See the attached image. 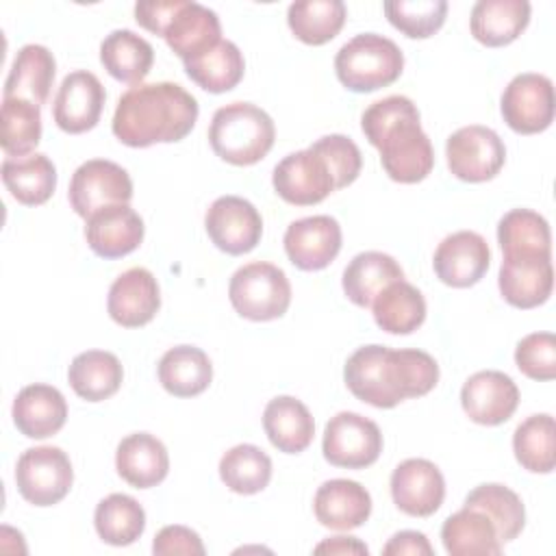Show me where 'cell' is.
<instances>
[{"mask_svg":"<svg viewBox=\"0 0 556 556\" xmlns=\"http://www.w3.org/2000/svg\"><path fill=\"white\" fill-rule=\"evenodd\" d=\"M343 380L361 402L393 408L408 397L430 393L439 382V365L421 350H391L371 343L345 361Z\"/></svg>","mask_w":556,"mask_h":556,"instance_id":"obj_1","label":"cell"},{"mask_svg":"<svg viewBox=\"0 0 556 556\" xmlns=\"http://www.w3.org/2000/svg\"><path fill=\"white\" fill-rule=\"evenodd\" d=\"M198 113V100L178 83H141L119 96L111 128L130 148L174 143L193 130Z\"/></svg>","mask_w":556,"mask_h":556,"instance_id":"obj_2","label":"cell"},{"mask_svg":"<svg viewBox=\"0 0 556 556\" xmlns=\"http://www.w3.org/2000/svg\"><path fill=\"white\" fill-rule=\"evenodd\" d=\"M367 141L378 148L391 180L413 185L434 167V150L421 130L419 111L406 96H387L369 104L361 117Z\"/></svg>","mask_w":556,"mask_h":556,"instance_id":"obj_3","label":"cell"},{"mask_svg":"<svg viewBox=\"0 0 556 556\" xmlns=\"http://www.w3.org/2000/svg\"><path fill=\"white\" fill-rule=\"evenodd\" d=\"M276 139L274 119L252 102H230L213 113L208 143L230 165H254L267 156Z\"/></svg>","mask_w":556,"mask_h":556,"instance_id":"obj_4","label":"cell"},{"mask_svg":"<svg viewBox=\"0 0 556 556\" xmlns=\"http://www.w3.org/2000/svg\"><path fill=\"white\" fill-rule=\"evenodd\" d=\"M404 70V54L395 41L378 33H361L343 43L334 56L339 83L356 93L389 87Z\"/></svg>","mask_w":556,"mask_h":556,"instance_id":"obj_5","label":"cell"},{"mask_svg":"<svg viewBox=\"0 0 556 556\" xmlns=\"http://www.w3.org/2000/svg\"><path fill=\"white\" fill-rule=\"evenodd\" d=\"M228 298L241 317L250 321H269L287 313L291 304V285L278 265L254 261L232 274Z\"/></svg>","mask_w":556,"mask_h":556,"instance_id":"obj_6","label":"cell"},{"mask_svg":"<svg viewBox=\"0 0 556 556\" xmlns=\"http://www.w3.org/2000/svg\"><path fill=\"white\" fill-rule=\"evenodd\" d=\"M74 469L70 456L56 445H39L22 452L15 465L20 495L35 506L59 504L72 489Z\"/></svg>","mask_w":556,"mask_h":556,"instance_id":"obj_7","label":"cell"},{"mask_svg":"<svg viewBox=\"0 0 556 556\" xmlns=\"http://www.w3.org/2000/svg\"><path fill=\"white\" fill-rule=\"evenodd\" d=\"M321 452L334 467L365 469L382 452V432L376 421L352 410H341L324 428Z\"/></svg>","mask_w":556,"mask_h":556,"instance_id":"obj_8","label":"cell"},{"mask_svg":"<svg viewBox=\"0 0 556 556\" xmlns=\"http://www.w3.org/2000/svg\"><path fill=\"white\" fill-rule=\"evenodd\" d=\"M450 172L465 182H484L500 174L506 146L493 128L471 124L452 132L445 141Z\"/></svg>","mask_w":556,"mask_h":556,"instance_id":"obj_9","label":"cell"},{"mask_svg":"<svg viewBox=\"0 0 556 556\" xmlns=\"http://www.w3.org/2000/svg\"><path fill=\"white\" fill-rule=\"evenodd\" d=\"M554 85L536 72L517 74L500 100L504 122L519 135L543 132L554 122Z\"/></svg>","mask_w":556,"mask_h":556,"instance_id":"obj_10","label":"cell"},{"mask_svg":"<svg viewBox=\"0 0 556 556\" xmlns=\"http://www.w3.org/2000/svg\"><path fill=\"white\" fill-rule=\"evenodd\" d=\"M67 198L76 215L87 219L102 206L128 204L132 198V180L122 165L106 159H91L72 174Z\"/></svg>","mask_w":556,"mask_h":556,"instance_id":"obj_11","label":"cell"},{"mask_svg":"<svg viewBox=\"0 0 556 556\" xmlns=\"http://www.w3.org/2000/svg\"><path fill=\"white\" fill-rule=\"evenodd\" d=\"M204 228L215 248L239 256L254 250L261 241L263 219L250 200L239 195H222L208 206Z\"/></svg>","mask_w":556,"mask_h":556,"instance_id":"obj_12","label":"cell"},{"mask_svg":"<svg viewBox=\"0 0 556 556\" xmlns=\"http://www.w3.org/2000/svg\"><path fill=\"white\" fill-rule=\"evenodd\" d=\"M271 185L285 202L295 206L317 204L334 191V180L326 161L311 148L287 154L274 167Z\"/></svg>","mask_w":556,"mask_h":556,"instance_id":"obj_13","label":"cell"},{"mask_svg":"<svg viewBox=\"0 0 556 556\" xmlns=\"http://www.w3.org/2000/svg\"><path fill=\"white\" fill-rule=\"evenodd\" d=\"M106 91L100 78L87 70L70 72L52 104V117L63 132L80 135L91 130L102 115Z\"/></svg>","mask_w":556,"mask_h":556,"instance_id":"obj_14","label":"cell"},{"mask_svg":"<svg viewBox=\"0 0 556 556\" xmlns=\"http://www.w3.org/2000/svg\"><path fill=\"white\" fill-rule=\"evenodd\" d=\"M285 252L302 271L328 267L341 250V226L330 215H311L295 219L285 230Z\"/></svg>","mask_w":556,"mask_h":556,"instance_id":"obj_15","label":"cell"},{"mask_svg":"<svg viewBox=\"0 0 556 556\" xmlns=\"http://www.w3.org/2000/svg\"><path fill=\"white\" fill-rule=\"evenodd\" d=\"M393 504L410 517H430L445 497L441 469L426 458H406L391 473Z\"/></svg>","mask_w":556,"mask_h":556,"instance_id":"obj_16","label":"cell"},{"mask_svg":"<svg viewBox=\"0 0 556 556\" xmlns=\"http://www.w3.org/2000/svg\"><path fill=\"white\" fill-rule=\"evenodd\" d=\"M460 404L471 421L480 426H500L517 410L519 389L504 371H476L460 389Z\"/></svg>","mask_w":556,"mask_h":556,"instance_id":"obj_17","label":"cell"},{"mask_svg":"<svg viewBox=\"0 0 556 556\" xmlns=\"http://www.w3.org/2000/svg\"><path fill=\"white\" fill-rule=\"evenodd\" d=\"M491 250L486 239L473 230L447 235L434 250L432 267L437 278L456 289L476 285L489 269Z\"/></svg>","mask_w":556,"mask_h":556,"instance_id":"obj_18","label":"cell"},{"mask_svg":"<svg viewBox=\"0 0 556 556\" xmlns=\"http://www.w3.org/2000/svg\"><path fill=\"white\" fill-rule=\"evenodd\" d=\"M143 219L128 204H109L87 217L85 239L100 258H122L143 241Z\"/></svg>","mask_w":556,"mask_h":556,"instance_id":"obj_19","label":"cell"},{"mask_svg":"<svg viewBox=\"0 0 556 556\" xmlns=\"http://www.w3.org/2000/svg\"><path fill=\"white\" fill-rule=\"evenodd\" d=\"M161 308V289L146 267H130L119 274L106 298L111 319L124 328H139L154 319Z\"/></svg>","mask_w":556,"mask_h":556,"instance_id":"obj_20","label":"cell"},{"mask_svg":"<svg viewBox=\"0 0 556 556\" xmlns=\"http://www.w3.org/2000/svg\"><path fill=\"white\" fill-rule=\"evenodd\" d=\"M502 298L515 308H534L552 295V256H504L497 276Z\"/></svg>","mask_w":556,"mask_h":556,"instance_id":"obj_21","label":"cell"},{"mask_svg":"<svg viewBox=\"0 0 556 556\" xmlns=\"http://www.w3.org/2000/svg\"><path fill=\"white\" fill-rule=\"evenodd\" d=\"M13 424L28 439H48L56 434L67 419V402L52 384H28L13 400Z\"/></svg>","mask_w":556,"mask_h":556,"instance_id":"obj_22","label":"cell"},{"mask_svg":"<svg viewBox=\"0 0 556 556\" xmlns=\"http://www.w3.org/2000/svg\"><path fill=\"white\" fill-rule=\"evenodd\" d=\"M317 521L330 530H354L363 526L371 515L369 491L348 478L326 480L313 500Z\"/></svg>","mask_w":556,"mask_h":556,"instance_id":"obj_23","label":"cell"},{"mask_svg":"<svg viewBox=\"0 0 556 556\" xmlns=\"http://www.w3.org/2000/svg\"><path fill=\"white\" fill-rule=\"evenodd\" d=\"M115 469L135 489L156 486L169 471L167 447L150 432H132L117 445Z\"/></svg>","mask_w":556,"mask_h":556,"instance_id":"obj_24","label":"cell"},{"mask_svg":"<svg viewBox=\"0 0 556 556\" xmlns=\"http://www.w3.org/2000/svg\"><path fill=\"white\" fill-rule=\"evenodd\" d=\"M163 39L182 61H189L222 41V24L213 9L182 0L167 24Z\"/></svg>","mask_w":556,"mask_h":556,"instance_id":"obj_25","label":"cell"},{"mask_svg":"<svg viewBox=\"0 0 556 556\" xmlns=\"http://www.w3.org/2000/svg\"><path fill=\"white\" fill-rule=\"evenodd\" d=\"M263 428L269 443L285 454L304 452L315 437V421L304 402L293 395H278L263 410Z\"/></svg>","mask_w":556,"mask_h":556,"instance_id":"obj_26","label":"cell"},{"mask_svg":"<svg viewBox=\"0 0 556 556\" xmlns=\"http://www.w3.org/2000/svg\"><path fill=\"white\" fill-rule=\"evenodd\" d=\"M530 22L528 0H480L471 9L469 28L476 41L500 48L513 43Z\"/></svg>","mask_w":556,"mask_h":556,"instance_id":"obj_27","label":"cell"},{"mask_svg":"<svg viewBox=\"0 0 556 556\" xmlns=\"http://www.w3.org/2000/svg\"><path fill=\"white\" fill-rule=\"evenodd\" d=\"M56 61L46 46L26 43L17 50L4 80V98H24L41 106L52 89Z\"/></svg>","mask_w":556,"mask_h":556,"instance_id":"obj_28","label":"cell"},{"mask_svg":"<svg viewBox=\"0 0 556 556\" xmlns=\"http://www.w3.org/2000/svg\"><path fill=\"white\" fill-rule=\"evenodd\" d=\"M2 182L20 204L39 206L48 202L56 189V167L41 152L7 156L2 161Z\"/></svg>","mask_w":556,"mask_h":556,"instance_id":"obj_29","label":"cell"},{"mask_svg":"<svg viewBox=\"0 0 556 556\" xmlns=\"http://www.w3.org/2000/svg\"><path fill=\"white\" fill-rule=\"evenodd\" d=\"M100 63L119 83L141 85L154 63V48L141 35L117 28L111 30L100 43Z\"/></svg>","mask_w":556,"mask_h":556,"instance_id":"obj_30","label":"cell"},{"mask_svg":"<svg viewBox=\"0 0 556 556\" xmlns=\"http://www.w3.org/2000/svg\"><path fill=\"white\" fill-rule=\"evenodd\" d=\"M404 280L400 263L384 252H361L343 269V291L348 300L361 308L371 306L374 298L391 282Z\"/></svg>","mask_w":556,"mask_h":556,"instance_id":"obj_31","label":"cell"},{"mask_svg":"<svg viewBox=\"0 0 556 556\" xmlns=\"http://www.w3.org/2000/svg\"><path fill=\"white\" fill-rule=\"evenodd\" d=\"M213 365L204 350L195 345L169 348L159 361V382L176 397H193L208 389Z\"/></svg>","mask_w":556,"mask_h":556,"instance_id":"obj_32","label":"cell"},{"mask_svg":"<svg viewBox=\"0 0 556 556\" xmlns=\"http://www.w3.org/2000/svg\"><path fill=\"white\" fill-rule=\"evenodd\" d=\"M441 541L452 556H497L502 543L491 519L476 508H460L441 526Z\"/></svg>","mask_w":556,"mask_h":556,"instance_id":"obj_33","label":"cell"},{"mask_svg":"<svg viewBox=\"0 0 556 556\" xmlns=\"http://www.w3.org/2000/svg\"><path fill=\"white\" fill-rule=\"evenodd\" d=\"M67 380L78 397L87 402H102L115 395L122 387L124 367L111 352L87 350L70 363Z\"/></svg>","mask_w":556,"mask_h":556,"instance_id":"obj_34","label":"cell"},{"mask_svg":"<svg viewBox=\"0 0 556 556\" xmlns=\"http://www.w3.org/2000/svg\"><path fill=\"white\" fill-rule=\"evenodd\" d=\"M371 311L376 324L384 332L410 334L426 319V300L415 285L406 280H395L374 298Z\"/></svg>","mask_w":556,"mask_h":556,"instance_id":"obj_35","label":"cell"},{"mask_svg":"<svg viewBox=\"0 0 556 556\" xmlns=\"http://www.w3.org/2000/svg\"><path fill=\"white\" fill-rule=\"evenodd\" d=\"M185 63L187 76L208 93H224L235 89L245 72V61L237 43L222 39L217 46Z\"/></svg>","mask_w":556,"mask_h":556,"instance_id":"obj_36","label":"cell"},{"mask_svg":"<svg viewBox=\"0 0 556 556\" xmlns=\"http://www.w3.org/2000/svg\"><path fill=\"white\" fill-rule=\"evenodd\" d=\"M497 243L504 256H552L549 224L530 208H513L500 219Z\"/></svg>","mask_w":556,"mask_h":556,"instance_id":"obj_37","label":"cell"},{"mask_svg":"<svg viewBox=\"0 0 556 556\" xmlns=\"http://www.w3.org/2000/svg\"><path fill=\"white\" fill-rule=\"evenodd\" d=\"M463 506L484 513L495 526L500 543L517 539L526 526V508L521 497L497 482L478 484L473 491H469Z\"/></svg>","mask_w":556,"mask_h":556,"instance_id":"obj_38","label":"cell"},{"mask_svg":"<svg viewBox=\"0 0 556 556\" xmlns=\"http://www.w3.org/2000/svg\"><path fill=\"white\" fill-rule=\"evenodd\" d=\"M348 17V9L341 0H300L287 9V22L291 33L308 46L328 43L339 35Z\"/></svg>","mask_w":556,"mask_h":556,"instance_id":"obj_39","label":"cell"},{"mask_svg":"<svg viewBox=\"0 0 556 556\" xmlns=\"http://www.w3.org/2000/svg\"><path fill=\"white\" fill-rule=\"evenodd\" d=\"M93 526L104 543L115 547L130 545L146 530V510L135 497L126 493H111L98 502Z\"/></svg>","mask_w":556,"mask_h":556,"instance_id":"obj_40","label":"cell"},{"mask_svg":"<svg viewBox=\"0 0 556 556\" xmlns=\"http://www.w3.org/2000/svg\"><path fill=\"white\" fill-rule=\"evenodd\" d=\"M517 463L532 473H549L556 465L554 417L547 413L526 417L513 434Z\"/></svg>","mask_w":556,"mask_h":556,"instance_id":"obj_41","label":"cell"},{"mask_svg":"<svg viewBox=\"0 0 556 556\" xmlns=\"http://www.w3.org/2000/svg\"><path fill=\"white\" fill-rule=\"evenodd\" d=\"M222 482L239 495H254L271 480V458L252 443L230 447L219 460Z\"/></svg>","mask_w":556,"mask_h":556,"instance_id":"obj_42","label":"cell"},{"mask_svg":"<svg viewBox=\"0 0 556 556\" xmlns=\"http://www.w3.org/2000/svg\"><path fill=\"white\" fill-rule=\"evenodd\" d=\"M0 128V146L7 156H26L41 141V111L30 100L4 98Z\"/></svg>","mask_w":556,"mask_h":556,"instance_id":"obj_43","label":"cell"},{"mask_svg":"<svg viewBox=\"0 0 556 556\" xmlns=\"http://www.w3.org/2000/svg\"><path fill=\"white\" fill-rule=\"evenodd\" d=\"M445 0H389L384 15L400 33L410 39L432 37L445 22Z\"/></svg>","mask_w":556,"mask_h":556,"instance_id":"obj_44","label":"cell"},{"mask_svg":"<svg viewBox=\"0 0 556 556\" xmlns=\"http://www.w3.org/2000/svg\"><path fill=\"white\" fill-rule=\"evenodd\" d=\"M311 150L326 161L334 180V189H343L358 178L363 167V156L358 146L350 137L326 135V137H319L315 143H311Z\"/></svg>","mask_w":556,"mask_h":556,"instance_id":"obj_45","label":"cell"},{"mask_svg":"<svg viewBox=\"0 0 556 556\" xmlns=\"http://www.w3.org/2000/svg\"><path fill=\"white\" fill-rule=\"evenodd\" d=\"M519 371L532 380L556 378V337L552 332L526 334L515 348Z\"/></svg>","mask_w":556,"mask_h":556,"instance_id":"obj_46","label":"cell"},{"mask_svg":"<svg viewBox=\"0 0 556 556\" xmlns=\"http://www.w3.org/2000/svg\"><path fill=\"white\" fill-rule=\"evenodd\" d=\"M152 552L156 556H169V554H187V556H202L204 543L200 534L187 526H165L156 532L152 541Z\"/></svg>","mask_w":556,"mask_h":556,"instance_id":"obj_47","label":"cell"},{"mask_svg":"<svg viewBox=\"0 0 556 556\" xmlns=\"http://www.w3.org/2000/svg\"><path fill=\"white\" fill-rule=\"evenodd\" d=\"M182 4V0H150V2H137L135 4V20L139 26H143L146 30L161 35L165 33L167 24L172 22L174 13L178 11V7Z\"/></svg>","mask_w":556,"mask_h":556,"instance_id":"obj_48","label":"cell"},{"mask_svg":"<svg viewBox=\"0 0 556 556\" xmlns=\"http://www.w3.org/2000/svg\"><path fill=\"white\" fill-rule=\"evenodd\" d=\"M432 545L430 541L426 539L424 532H417V530H402V532H395L389 543L382 547V554L384 556H404V554H410V556H432Z\"/></svg>","mask_w":556,"mask_h":556,"instance_id":"obj_49","label":"cell"},{"mask_svg":"<svg viewBox=\"0 0 556 556\" xmlns=\"http://www.w3.org/2000/svg\"><path fill=\"white\" fill-rule=\"evenodd\" d=\"M315 554H369L356 536H330L315 547Z\"/></svg>","mask_w":556,"mask_h":556,"instance_id":"obj_50","label":"cell"}]
</instances>
